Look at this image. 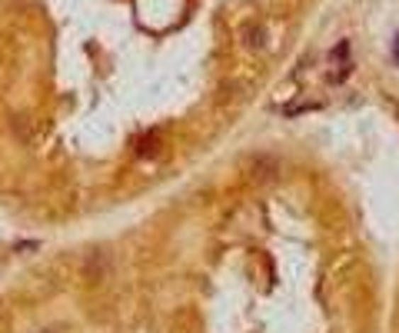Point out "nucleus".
Masks as SVG:
<instances>
[{
  "mask_svg": "<svg viewBox=\"0 0 399 333\" xmlns=\"http://www.w3.org/2000/svg\"><path fill=\"white\" fill-rule=\"evenodd\" d=\"M107 266H110V254L103 250V247H97L94 254L86 256V277H94V280H100L103 273H107Z\"/></svg>",
  "mask_w": 399,
  "mask_h": 333,
  "instance_id": "obj_1",
  "label": "nucleus"
},
{
  "mask_svg": "<svg viewBox=\"0 0 399 333\" xmlns=\"http://www.w3.org/2000/svg\"><path fill=\"white\" fill-rule=\"evenodd\" d=\"M247 44H249V47H259V44H263V33H259V27L247 33Z\"/></svg>",
  "mask_w": 399,
  "mask_h": 333,
  "instance_id": "obj_2",
  "label": "nucleus"
}]
</instances>
